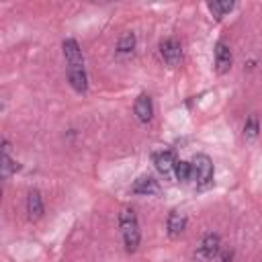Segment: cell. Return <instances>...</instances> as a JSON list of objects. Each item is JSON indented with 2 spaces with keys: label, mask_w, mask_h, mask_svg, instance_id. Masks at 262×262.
I'll list each match as a JSON object with an SVG mask.
<instances>
[{
  "label": "cell",
  "mask_w": 262,
  "mask_h": 262,
  "mask_svg": "<svg viewBox=\"0 0 262 262\" xmlns=\"http://www.w3.org/2000/svg\"><path fill=\"white\" fill-rule=\"evenodd\" d=\"M209 10L213 12L215 18H223L227 12L233 10V2H219V0H213V2H209Z\"/></svg>",
  "instance_id": "cell-14"
},
{
  "label": "cell",
  "mask_w": 262,
  "mask_h": 262,
  "mask_svg": "<svg viewBox=\"0 0 262 262\" xmlns=\"http://www.w3.org/2000/svg\"><path fill=\"white\" fill-rule=\"evenodd\" d=\"M61 47H63V57H66L68 63H84L82 49H80L76 39H66Z\"/></svg>",
  "instance_id": "cell-11"
},
{
  "label": "cell",
  "mask_w": 262,
  "mask_h": 262,
  "mask_svg": "<svg viewBox=\"0 0 262 262\" xmlns=\"http://www.w3.org/2000/svg\"><path fill=\"white\" fill-rule=\"evenodd\" d=\"M231 61H233V57H231L229 45L223 43V41H219L215 45V70L219 74H227L231 70Z\"/></svg>",
  "instance_id": "cell-5"
},
{
  "label": "cell",
  "mask_w": 262,
  "mask_h": 262,
  "mask_svg": "<svg viewBox=\"0 0 262 262\" xmlns=\"http://www.w3.org/2000/svg\"><path fill=\"white\" fill-rule=\"evenodd\" d=\"M219 252H221V239H219V235H217V233L205 235V239H203L201 246H199V254H201L203 258H207V260H213Z\"/></svg>",
  "instance_id": "cell-8"
},
{
  "label": "cell",
  "mask_w": 262,
  "mask_h": 262,
  "mask_svg": "<svg viewBox=\"0 0 262 262\" xmlns=\"http://www.w3.org/2000/svg\"><path fill=\"white\" fill-rule=\"evenodd\" d=\"M231 260V252H225L223 256H221V262H229Z\"/></svg>",
  "instance_id": "cell-18"
},
{
  "label": "cell",
  "mask_w": 262,
  "mask_h": 262,
  "mask_svg": "<svg viewBox=\"0 0 262 262\" xmlns=\"http://www.w3.org/2000/svg\"><path fill=\"white\" fill-rule=\"evenodd\" d=\"M154 164H156V170L164 176H170L174 172V166H176V160H174V154L170 149H162L158 154H154Z\"/></svg>",
  "instance_id": "cell-7"
},
{
  "label": "cell",
  "mask_w": 262,
  "mask_h": 262,
  "mask_svg": "<svg viewBox=\"0 0 262 262\" xmlns=\"http://www.w3.org/2000/svg\"><path fill=\"white\" fill-rule=\"evenodd\" d=\"M174 174L180 182H188L190 180V174H192V168H190V162H184V160H178L176 166H174Z\"/></svg>",
  "instance_id": "cell-16"
},
{
  "label": "cell",
  "mask_w": 262,
  "mask_h": 262,
  "mask_svg": "<svg viewBox=\"0 0 262 262\" xmlns=\"http://www.w3.org/2000/svg\"><path fill=\"white\" fill-rule=\"evenodd\" d=\"M166 227H168V235L170 237H180L182 231L186 229V215L182 211H170Z\"/></svg>",
  "instance_id": "cell-9"
},
{
  "label": "cell",
  "mask_w": 262,
  "mask_h": 262,
  "mask_svg": "<svg viewBox=\"0 0 262 262\" xmlns=\"http://www.w3.org/2000/svg\"><path fill=\"white\" fill-rule=\"evenodd\" d=\"M68 80L76 92H80V94L86 92L88 90V78H86L84 63H68Z\"/></svg>",
  "instance_id": "cell-4"
},
{
  "label": "cell",
  "mask_w": 262,
  "mask_h": 262,
  "mask_svg": "<svg viewBox=\"0 0 262 262\" xmlns=\"http://www.w3.org/2000/svg\"><path fill=\"white\" fill-rule=\"evenodd\" d=\"M131 190L135 192V194H156L158 190H160V184H158V180L154 178V176H139L135 182H133V186H131Z\"/></svg>",
  "instance_id": "cell-10"
},
{
  "label": "cell",
  "mask_w": 262,
  "mask_h": 262,
  "mask_svg": "<svg viewBox=\"0 0 262 262\" xmlns=\"http://www.w3.org/2000/svg\"><path fill=\"white\" fill-rule=\"evenodd\" d=\"M258 131H260L258 119H256V117H250V119L246 121V125H244V137H246L248 141H252V139L258 137Z\"/></svg>",
  "instance_id": "cell-17"
},
{
  "label": "cell",
  "mask_w": 262,
  "mask_h": 262,
  "mask_svg": "<svg viewBox=\"0 0 262 262\" xmlns=\"http://www.w3.org/2000/svg\"><path fill=\"white\" fill-rule=\"evenodd\" d=\"M2 164H0V174H2V178H8L12 172H16L20 166L8 156V151H2V160H0Z\"/></svg>",
  "instance_id": "cell-15"
},
{
  "label": "cell",
  "mask_w": 262,
  "mask_h": 262,
  "mask_svg": "<svg viewBox=\"0 0 262 262\" xmlns=\"http://www.w3.org/2000/svg\"><path fill=\"white\" fill-rule=\"evenodd\" d=\"M27 213H29V219H39L43 215V201L39 190H31L27 194Z\"/></svg>",
  "instance_id": "cell-12"
},
{
  "label": "cell",
  "mask_w": 262,
  "mask_h": 262,
  "mask_svg": "<svg viewBox=\"0 0 262 262\" xmlns=\"http://www.w3.org/2000/svg\"><path fill=\"white\" fill-rule=\"evenodd\" d=\"M190 168H192L190 180H194L196 186L211 184V180H213V162H211L209 156H205V154L194 156V160L190 162Z\"/></svg>",
  "instance_id": "cell-2"
},
{
  "label": "cell",
  "mask_w": 262,
  "mask_h": 262,
  "mask_svg": "<svg viewBox=\"0 0 262 262\" xmlns=\"http://www.w3.org/2000/svg\"><path fill=\"white\" fill-rule=\"evenodd\" d=\"M133 49H135V35L133 33H125L117 43V53L119 55H127V53H133Z\"/></svg>",
  "instance_id": "cell-13"
},
{
  "label": "cell",
  "mask_w": 262,
  "mask_h": 262,
  "mask_svg": "<svg viewBox=\"0 0 262 262\" xmlns=\"http://www.w3.org/2000/svg\"><path fill=\"white\" fill-rule=\"evenodd\" d=\"M133 111H135V117H137L139 123H149L151 117H154V104H151L149 94H139L137 100H135Z\"/></svg>",
  "instance_id": "cell-6"
},
{
  "label": "cell",
  "mask_w": 262,
  "mask_h": 262,
  "mask_svg": "<svg viewBox=\"0 0 262 262\" xmlns=\"http://www.w3.org/2000/svg\"><path fill=\"white\" fill-rule=\"evenodd\" d=\"M160 55L170 68H176L182 61V47L176 39H166L160 43Z\"/></svg>",
  "instance_id": "cell-3"
},
{
  "label": "cell",
  "mask_w": 262,
  "mask_h": 262,
  "mask_svg": "<svg viewBox=\"0 0 262 262\" xmlns=\"http://www.w3.org/2000/svg\"><path fill=\"white\" fill-rule=\"evenodd\" d=\"M119 225H121V233H123V242L127 252H135L141 239L139 233V223H137V215L131 207H123L119 213Z\"/></svg>",
  "instance_id": "cell-1"
}]
</instances>
